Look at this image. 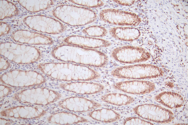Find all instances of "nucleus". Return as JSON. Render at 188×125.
Segmentation results:
<instances>
[{"mask_svg": "<svg viewBox=\"0 0 188 125\" xmlns=\"http://www.w3.org/2000/svg\"><path fill=\"white\" fill-rule=\"evenodd\" d=\"M164 73L161 68L147 64L121 66L111 72L112 76L119 78L136 79L156 78L163 76Z\"/></svg>", "mask_w": 188, "mask_h": 125, "instance_id": "4", "label": "nucleus"}, {"mask_svg": "<svg viewBox=\"0 0 188 125\" xmlns=\"http://www.w3.org/2000/svg\"><path fill=\"white\" fill-rule=\"evenodd\" d=\"M82 32L84 34L91 37H103L107 33V31L105 28L98 25L86 27L83 29Z\"/></svg>", "mask_w": 188, "mask_h": 125, "instance_id": "16", "label": "nucleus"}, {"mask_svg": "<svg viewBox=\"0 0 188 125\" xmlns=\"http://www.w3.org/2000/svg\"><path fill=\"white\" fill-rule=\"evenodd\" d=\"M64 41L69 44L89 48L108 47L111 44L110 42L105 40L79 35L69 36Z\"/></svg>", "mask_w": 188, "mask_h": 125, "instance_id": "9", "label": "nucleus"}, {"mask_svg": "<svg viewBox=\"0 0 188 125\" xmlns=\"http://www.w3.org/2000/svg\"><path fill=\"white\" fill-rule=\"evenodd\" d=\"M124 125H152L153 124L145 121L140 118L135 117H128L125 119L123 122Z\"/></svg>", "mask_w": 188, "mask_h": 125, "instance_id": "18", "label": "nucleus"}, {"mask_svg": "<svg viewBox=\"0 0 188 125\" xmlns=\"http://www.w3.org/2000/svg\"><path fill=\"white\" fill-rule=\"evenodd\" d=\"M113 86L116 89L132 94L150 93L155 89L154 84L148 81L132 80L117 82Z\"/></svg>", "mask_w": 188, "mask_h": 125, "instance_id": "8", "label": "nucleus"}, {"mask_svg": "<svg viewBox=\"0 0 188 125\" xmlns=\"http://www.w3.org/2000/svg\"><path fill=\"white\" fill-rule=\"evenodd\" d=\"M133 110L140 117L157 123H168L174 119V114L170 110L155 104L139 105L134 108Z\"/></svg>", "mask_w": 188, "mask_h": 125, "instance_id": "5", "label": "nucleus"}, {"mask_svg": "<svg viewBox=\"0 0 188 125\" xmlns=\"http://www.w3.org/2000/svg\"><path fill=\"white\" fill-rule=\"evenodd\" d=\"M56 15L66 23L72 26H82L95 21L96 14L93 10L73 5L58 7L54 11Z\"/></svg>", "mask_w": 188, "mask_h": 125, "instance_id": "3", "label": "nucleus"}, {"mask_svg": "<svg viewBox=\"0 0 188 125\" xmlns=\"http://www.w3.org/2000/svg\"><path fill=\"white\" fill-rule=\"evenodd\" d=\"M88 115L95 120L106 123L115 122L119 120L121 117L120 115L114 111L106 108L93 111Z\"/></svg>", "mask_w": 188, "mask_h": 125, "instance_id": "14", "label": "nucleus"}, {"mask_svg": "<svg viewBox=\"0 0 188 125\" xmlns=\"http://www.w3.org/2000/svg\"><path fill=\"white\" fill-rule=\"evenodd\" d=\"M99 16L104 22L116 25H135L140 21V19L135 14L113 9L102 10Z\"/></svg>", "mask_w": 188, "mask_h": 125, "instance_id": "7", "label": "nucleus"}, {"mask_svg": "<svg viewBox=\"0 0 188 125\" xmlns=\"http://www.w3.org/2000/svg\"><path fill=\"white\" fill-rule=\"evenodd\" d=\"M101 99L107 103L117 106L129 105L135 100L131 96L117 93H109L103 95L102 96Z\"/></svg>", "mask_w": 188, "mask_h": 125, "instance_id": "15", "label": "nucleus"}, {"mask_svg": "<svg viewBox=\"0 0 188 125\" xmlns=\"http://www.w3.org/2000/svg\"><path fill=\"white\" fill-rule=\"evenodd\" d=\"M111 35L118 40L132 41L138 38L140 32L134 28L115 27L111 28L109 31Z\"/></svg>", "mask_w": 188, "mask_h": 125, "instance_id": "13", "label": "nucleus"}, {"mask_svg": "<svg viewBox=\"0 0 188 125\" xmlns=\"http://www.w3.org/2000/svg\"><path fill=\"white\" fill-rule=\"evenodd\" d=\"M155 100L170 109H175L182 106L184 100L178 94L171 92H163L156 96Z\"/></svg>", "mask_w": 188, "mask_h": 125, "instance_id": "12", "label": "nucleus"}, {"mask_svg": "<svg viewBox=\"0 0 188 125\" xmlns=\"http://www.w3.org/2000/svg\"><path fill=\"white\" fill-rule=\"evenodd\" d=\"M75 4L90 8H97L103 6V1L99 0H71L70 1Z\"/></svg>", "mask_w": 188, "mask_h": 125, "instance_id": "17", "label": "nucleus"}, {"mask_svg": "<svg viewBox=\"0 0 188 125\" xmlns=\"http://www.w3.org/2000/svg\"><path fill=\"white\" fill-rule=\"evenodd\" d=\"M114 2L117 3L122 5H131L134 3L133 1H120V0H114Z\"/></svg>", "mask_w": 188, "mask_h": 125, "instance_id": "19", "label": "nucleus"}, {"mask_svg": "<svg viewBox=\"0 0 188 125\" xmlns=\"http://www.w3.org/2000/svg\"><path fill=\"white\" fill-rule=\"evenodd\" d=\"M67 91L79 94H90L99 92L104 88L102 85L96 83L86 82H75L62 85Z\"/></svg>", "mask_w": 188, "mask_h": 125, "instance_id": "10", "label": "nucleus"}, {"mask_svg": "<svg viewBox=\"0 0 188 125\" xmlns=\"http://www.w3.org/2000/svg\"><path fill=\"white\" fill-rule=\"evenodd\" d=\"M45 67L48 74L68 81H90L100 77L98 73L90 68L72 63L50 64Z\"/></svg>", "mask_w": 188, "mask_h": 125, "instance_id": "2", "label": "nucleus"}, {"mask_svg": "<svg viewBox=\"0 0 188 125\" xmlns=\"http://www.w3.org/2000/svg\"><path fill=\"white\" fill-rule=\"evenodd\" d=\"M53 53L62 60L97 67L104 66L108 61L107 55L97 50L72 45L59 46Z\"/></svg>", "mask_w": 188, "mask_h": 125, "instance_id": "1", "label": "nucleus"}, {"mask_svg": "<svg viewBox=\"0 0 188 125\" xmlns=\"http://www.w3.org/2000/svg\"><path fill=\"white\" fill-rule=\"evenodd\" d=\"M115 60L120 62L132 63L144 61L150 58V55L144 49L138 47L126 46L116 48L111 53Z\"/></svg>", "mask_w": 188, "mask_h": 125, "instance_id": "6", "label": "nucleus"}, {"mask_svg": "<svg viewBox=\"0 0 188 125\" xmlns=\"http://www.w3.org/2000/svg\"><path fill=\"white\" fill-rule=\"evenodd\" d=\"M68 109L72 111L85 112L101 106V105L94 101L80 97L69 98Z\"/></svg>", "mask_w": 188, "mask_h": 125, "instance_id": "11", "label": "nucleus"}]
</instances>
